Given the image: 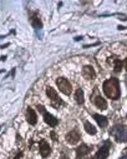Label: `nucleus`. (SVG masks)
Returning <instances> with one entry per match:
<instances>
[{
  "instance_id": "nucleus-1",
  "label": "nucleus",
  "mask_w": 127,
  "mask_h": 159,
  "mask_svg": "<svg viewBox=\"0 0 127 159\" xmlns=\"http://www.w3.org/2000/svg\"><path fill=\"white\" fill-rule=\"evenodd\" d=\"M103 93L106 94V96H109L111 99H118L121 96V90H120V85H118V80L116 78H111L103 81Z\"/></svg>"
},
{
  "instance_id": "nucleus-16",
  "label": "nucleus",
  "mask_w": 127,
  "mask_h": 159,
  "mask_svg": "<svg viewBox=\"0 0 127 159\" xmlns=\"http://www.w3.org/2000/svg\"><path fill=\"white\" fill-rule=\"evenodd\" d=\"M75 100L79 103V104H82L85 98H83V90L82 89H77L76 93H75Z\"/></svg>"
},
{
  "instance_id": "nucleus-12",
  "label": "nucleus",
  "mask_w": 127,
  "mask_h": 159,
  "mask_svg": "<svg viewBox=\"0 0 127 159\" xmlns=\"http://www.w3.org/2000/svg\"><path fill=\"white\" fill-rule=\"evenodd\" d=\"M30 22L32 24V26L35 29H41L42 28V23H41V19L38 16V14H34V15L30 18Z\"/></svg>"
},
{
  "instance_id": "nucleus-19",
  "label": "nucleus",
  "mask_w": 127,
  "mask_h": 159,
  "mask_svg": "<svg viewBox=\"0 0 127 159\" xmlns=\"http://www.w3.org/2000/svg\"><path fill=\"white\" fill-rule=\"evenodd\" d=\"M121 159H127V150H126L125 153H123V155L121 157Z\"/></svg>"
},
{
  "instance_id": "nucleus-10",
  "label": "nucleus",
  "mask_w": 127,
  "mask_h": 159,
  "mask_svg": "<svg viewBox=\"0 0 127 159\" xmlns=\"http://www.w3.org/2000/svg\"><path fill=\"white\" fill-rule=\"evenodd\" d=\"M50 152H51L50 146H49V144H47L45 140H42V142L40 143V154H41V157H42V158L49 157Z\"/></svg>"
},
{
  "instance_id": "nucleus-21",
  "label": "nucleus",
  "mask_w": 127,
  "mask_h": 159,
  "mask_svg": "<svg viewBox=\"0 0 127 159\" xmlns=\"http://www.w3.org/2000/svg\"><path fill=\"white\" fill-rule=\"evenodd\" d=\"M63 159H65V158H63Z\"/></svg>"
},
{
  "instance_id": "nucleus-2",
  "label": "nucleus",
  "mask_w": 127,
  "mask_h": 159,
  "mask_svg": "<svg viewBox=\"0 0 127 159\" xmlns=\"http://www.w3.org/2000/svg\"><path fill=\"white\" fill-rule=\"evenodd\" d=\"M111 135L115 137V139L117 142H127V127L115 125L111 129Z\"/></svg>"
},
{
  "instance_id": "nucleus-7",
  "label": "nucleus",
  "mask_w": 127,
  "mask_h": 159,
  "mask_svg": "<svg viewBox=\"0 0 127 159\" xmlns=\"http://www.w3.org/2000/svg\"><path fill=\"white\" fill-rule=\"evenodd\" d=\"M80 134L79 132H76V130H71V132H69L66 134V142L69 144H76V143H79L80 140Z\"/></svg>"
},
{
  "instance_id": "nucleus-3",
  "label": "nucleus",
  "mask_w": 127,
  "mask_h": 159,
  "mask_svg": "<svg viewBox=\"0 0 127 159\" xmlns=\"http://www.w3.org/2000/svg\"><path fill=\"white\" fill-rule=\"evenodd\" d=\"M56 84H58L59 89L61 90V93L63 94H71V90H72V87L70 84V81L66 79V78H58L56 79Z\"/></svg>"
},
{
  "instance_id": "nucleus-17",
  "label": "nucleus",
  "mask_w": 127,
  "mask_h": 159,
  "mask_svg": "<svg viewBox=\"0 0 127 159\" xmlns=\"http://www.w3.org/2000/svg\"><path fill=\"white\" fill-rule=\"evenodd\" d=\"M114 63H115V72H121V69H122V61L120 60V59H115Z\"/></svg>"
},
{
  "instance_id": "nucleus-13",
  "label": "nucleus",
  "mask_w": 127,
  "mask_h": 159,
  "mask_svg": "<svg viewBox=\"0 0 127 159\" xmlns=\"http://www.w3.org/2000/svg\"><path fill=\"white\" fill-rule=\"evenodd\" d=\"M95 105L97 108L105 110V109H107V102H106L103 98H101V96H96L95 98Z\"/></svg>"
},
{
  "instance_id": "nucleus-20",
  "label": "nucleus",
  "mask_w": 127,
  "mask_h": 159,
  "mask_svg": "<svg viewBox=\"0 0 127 159\" xmlns=\"http://www.w3.org/2000/svg\"><path fill=\"white\" fill-rule=\"evenodd\" d=\"M125 68H126V70H127V58H126V60H125Z\"/></svg>"
},
{
  "instance_id": "nucleus-22",
  "label": "nucleus",
  "mask_w": 127,
  "mask_h": 159,
  "mask_svg": "<svg viewBox=\"0 0 127 159\" xmlns=\"http://www.w3.org/2000/svg\"><path fill=\"white\" fill-rule=\"evenodd\" d=\"M126 83H127V81H126Z\"/></svg>"
},
{
  "instance_id": "nucleus-9",
  "label": "nucleus",
  "mask_w": 127,
  "mask_h": 159,
  "mask_svg": "<svg viewBox=\"0 0 127 159\" xmlns=\"http://www.w3.org/2000/svg\"><path fill=\"white\" fill-rule=\"evenodd\" d=\"M26 119H27V122H29V124H31V125H35V124L38 123V116H36L35 110H32L31 108H29L26 110Z\"/></svg>"
},
{
  "instance_id": "nucleus-11",
  "label": "nucleus",
  "mask_w": 127,
  "mask_h": 159,
  "mask_svg": "<svg viewBox=\"0 0 127 159\" xmlns=\"http://www.w3.org/2000/svg\"><path fill=\"white\" fill-rule=\"evenodd\" d=\"M89 152H90V148L86 146V144H81V146L77 148L76 150V155H77V159H82L85 158V155L89 154Z\"/></svg>"
},
{
  "instance_id": "nucleus-15",
  "label": "nucleus",
  "mask_w": 127,
  "mask_h": 159,
  "mask_svg": "<svg viewBox=\"0 0 127 159\" xmlns=\"http://www.w3.org/2000/svg\"><path fill=\"white\" fill-rule=\"evenodd\" d=\"M83 127H85V130H86L89 134H92V135L96 134V128H95L90 122H85V123H83Z\"/></svg>"
},
{
  "instance_id": "nucleus-18",
  "label": "nucleus",
  "mask_w": 127,
  "mask_h": 159,
  "mask_svg": "<svg viewBox=\"0 0 127 159\" xmlns=\"http://www.w3.org/2000/svg\"><path fill=\"white\" fill-rule=\"evenodd\" d=\"M21 157H23V153H18V154H16V157L14 158V159H20Z\"/></svg>"
},
{
  "instance_id": "nucleus-5",
  "label": "nucleus",
  "mask_w": 127,
  "mask_h": 159,
  "mask_svg": "<svg viewBox=\"0 0 127 159\" xmlns=\"http://www.w3.org/2000/svg\"><path fill=\"white\" fill-rule=\"evenodd\" d=\"M38 109H39L40 113L44 114V120L46 122V124H49L50 127H56V125H58V123H59L58 119H56L54 115H51L50 113H47L44 107H42V105H38Z\"/></svg>"
},
{
  "instance_id": "nucleus-4",
  "label": "nucleus",
  "mask_w": 127,
  "mask_h": 159,
  "mask_svg": "<svg viewBox=\"0 0 127 159\" xmlns=\"http://www.w3.org/2000/svg\"><path fill=\"white\" fill-rule=\"evenodd\" d=\"M46 94H47L49 98H50L51 105H52L54 108H59V107L62 104V100L59 98V95H58V93L55 92V89L47 88V89H46Z\"/></svg>"
},
{
  "instance_id": "nucleus-8",
  "label": "nucleus",
  "mask_w": 127,
  "mask_h": 159,
  "mask_svg": "<svg viewBox=\"0 0 127 159\" xmlns=\"http://www.w3.org/2000/svg\"><path fill=\"white\" fill-rule=\"evenodd\" d=\"M82 74H83V77L86 78V79H95L96 78V73L94 70V68L92 66H90V65H86V66H83L82 69Z\"/></svg>"
},
{
  "instance_id": "nucleus-6",
  "label": "nucleus",
  "mask_w": 127,
  "mask_h": 159,
  "mask_svg": "<svg viewBox=\"0 0 127 159\" xmlns=\"http://www.w3.org/2000/svg\"><path fill=\"white\" fill-rule=\"evenodd\" d=\"M109 152H110V143L106 142L105 146H102L97 150V153L95 154V157L92 159H106L109 157Z\"/></svg>"
},
{
  "instance_id": "nucleus-14",
  "label": "nucleus",
  "mask_w": 127,
  "mask_h": 159,
  "mask_svg": "<svg viewBox=\"0 0 127 159\" xmlns=\"http://www.w3.org/2000/svg\"><path fill=\"white\" fill-rule=\"evenodd\" d=\"M94 118H95V120L97 122V124H98V125H100L101 128H105L106 125H107V118H106V116L100 115V114H95Z\"/></svg>"
}]
</instances>
